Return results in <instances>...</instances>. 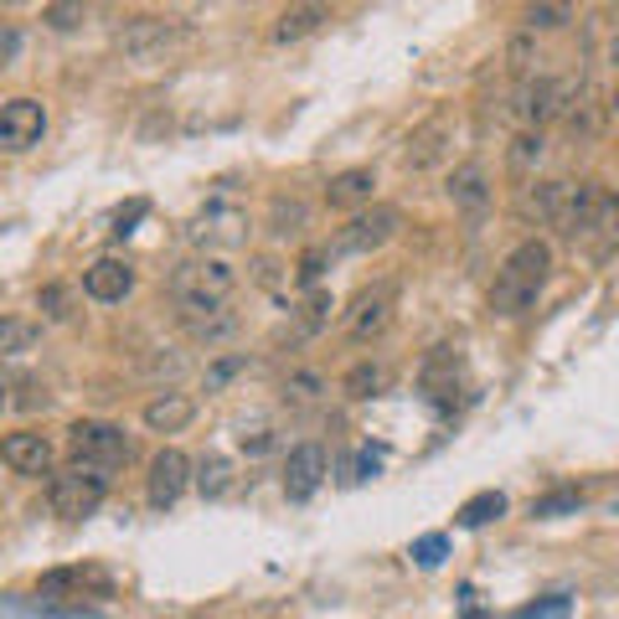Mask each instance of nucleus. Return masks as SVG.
<instances>
[{"instance_id": "473e14b6", "label": "nucleus", "mask_w": 619, "mask_h": 619, "mask_svg": "<svg viewBox=\"0 0 619 619\" xmlns=\"http://www.w3.org/2000/svg\"><path fill=\"white\" fill-rule=\"evenodd\" d=\"M5 609L16 619H109V615H94V609H52V604H16V599H5Z\"/></svg>"}, {"instance_id": "423d86ee", "label": "nucleus", "mask_w": 619, "mask_h": 619, "mask_svg": "<svg viewBox=\"0 0 619 619\" xmlns=\"http://www.w3.org/2000/svg\"><path fill=\"white\" fill-rule=\"evenodd\" d=\"M568 88H573V83H558V77H526L522 88H517L511 114L522 119V130H537L542 135V124H553L558 114H568Z\"/></svg>"}, {"instance_id": "6e6552de", "label": "nucleus", "mask_w": 619, "mask_h": 619, "mask_svg": "<svg viewBox=\"0 0 619 619\" xmlns=\"http://www.w3.org/2000/svg\"><path fill=\"white\" fill-rule=\"evenodd\" d=\"M392 310H398V284H372L351 300L347 310V336L351 341H377L392 326Z\"/></svg>"}, {"instance_id": "c03bdc74", "label": "nucleus", "mask_w": 619, "mask_h": 619, "mask_svg": "<svg viewBox=\"0 0 619 619\" xmlns=\"http://www.w3.org/2000/svg\"><path fill=\"white\" fill-rule=\"evenodd\" d=\"M16 52H21V32L16 26H0V68L16 58Z\"/></svg>"}, {"instance_id": "4be33fe9", "label": "nucleus", "mask_w": 619, "mask_h": 619, "mask_svg": "<svg viewBox=\"0 0 619 619\" xmlns=\"http://www.w3.org/2000/svg\"><path fill=\"white\" fill-rule=\"evenodd\" d=\"M445 139H449L445 119H434V124H424V130H413V139H408V150H403V166L408 171H428V166L445 155Z\"/></svg>"}, {"instance_id": "dca6fc26", "label": "nucleus", "mask_w": 619, "mask_h": 619, "mask_svg": "<svg viewBox=\"0 0 619 619\" xmlns=\"http://www.w3.org/2000/svg\"><path fill=\"white\" fill-rule=\"evenodd\" d=\"M0 464H11L16 475H47L52 470V445L41 434H5L0 439Z\"/></svg>"}, {"instance_id": "39448f33", "label": "nucleus", "mask_w": 619, "mask_h": 619, "mask_svg": "<svg viewBox=\"0 0 619 619\" xmlns=\"http://www.w3.org/2000/svg\"><path fill=\"white\" fill-rule=\"evenodd\" d=\"M181 37H186V26H181V21H171V16H135V21H124V26H119L114 47L124 52V58L150 62V58H160V52H171Z\"/></svg>"}, {"instance_id": "ea45409f", "label": "nucleus", "mask_w": 619, "mask_h": 619, "mask_svg": "<svg viewBox=\"0 0 619 619\" xmlns=\"http://www.w3.org/2000/svg\"><path fill=\"white\" fill-rule=\"evenodd\" d=\"M568 130L579 139H594L599 135V109L594 104H579V109H568Z\"/></svg>"}, {"instance_id": "1a4fd4ad", "label": "nucleus", "mask_w": 619, "mask_h": 619, "mask_svg": "<svg viewBox=\"0 0 619 619\" xmlns=\"http://www.w3.org/2000/svg\"><path fill=\"white\" fill-rule=\"evenodd\" d=\"M41 135H47V109L37 98L0 104V150H32Z\"/></svg>"}, {"instance_id": "7ed1b4c3", "label": "nucleus", "mask_w": 619, "mask_h": 619, "mask_svg": "<svg viewBox=\"0 0 619 619\" xmlns=\"http://www.w3.org/2000/svg\"><path fill=\"white\" fill-rule=\"evenodd\" d=\"M135 445L124 439V428L114 424H73L68 434V460L77 470H98V475H114L119 464H130Z\"/></svg>"}, {"instance_id": "2eb2a0df", "label": "nucleus", "mask_w": 619, "mask_h": 619, "mask_svg": "<svg viewBox=\"0 0 619 619\" xmlns=\"http://www.w3.org/2000/svg\"><path fill=\"white\" fill-rule=\"evenodd\" d=\"M130 290H135V269H130L124 258H94V264L83 269V294L98 300V305H119Z\"/></svg>"}, {"instance_id": "e433bc0d", "label": "nucleus", "mask_w": 619, "mask_h": 619, "mask_svg": "<svg viewBox=\"0 0 619 619\" xmlns=\"http://www.w3.org/2000/svg\"><path fill=\"white\" fill-rule=\"evenodd\" d=\"M573 615V599L568 594H553V599H542V604H526L517 619H568Z\"/></svg>"}, {"instance_id": "7c9ffc66", "label": "nucleus", "mask_w": 619, "mask_h": 619, "mask_svg": "<svg viewBox=\"0 0 619 619\" xmlns=\"http://www.w3.org/2000/svg\"><path fill=\"white\" fill-rule=\"evenodd\" d=\"M351 392V398H377L387 387V367H377V362H362V367L347 372V383H341Z\"/></svg>"}, {"instance_id": "aec40b11", "label": "nucleus", "mask_w": 619, "mask_h": 619, "mask_svg": "<svg viewBox=\"0 0 619 619\" xmlns=\"http://www.w3.org/2000/svg\"><path fill=\"white\" fill-rule=\"evenodd\" d=\"M326 21H330V5H315V0L284 5L279 21H274V41H300V37H310V32H320Z\"/></svg>"}, {"instance_id": "c756f323", "label": "nucleus", "mask_w": 619, "mask_h": 619, "mask_svg": "<svg viewBox=\"0 0 619 619\" xmlns=\"http://www.w3.org/2000/svg\"><path fill=\"white\" fill-rule=\"evenodd\" d=\"M320 392H326V377H320V372H294L290 383H284V403L310 408V403H320Z\"/></svg>"}, {"instance_id": "2f4dec72", "label": "nucleus", "mask_w": 619, "mask_h": 619, "mask_svg": "<svg viewBox=\"0 0 619 619\" xmlns=\"http://www.w3.org/2000/svg\"><path fill=\"white\" fill-rule=\"evenodd\" d=\"M330 310H336V300H330L326 290H310L305 310H300V336H315V330L330 326Z\"/></svg>"}, {"instance_id": "4468645a", "label": "nucleus", "mask_w": 619, "mask_h": 619, "mask_svg": "<svg viewBox=\"0 0 619 619\" xmlns=\"http://www.w3.org/2000/svg\"><path fill=\"white\" fill-rule=\"evenodd\" d=\"M243 228H248V217L228 207V202H213L207 213H196L186 222V238H192L196 248H207V243H243Z\"/></svg>"}, {"instance_id": "79ce46f5", "label": "nucleus", "mask_w": 619, "mask_h": 619, "mask_svg": "<svg viewBox=\"0 0 619 619\" xmlns=\"http://www.w3.org/2000/svg\"><path fill=\"white\" fill-rule=\"evenodd\" d=\"M145 213H150V202H145V196H135L130 207H119V213H114V238H130V232H135V222Z\"/></svg>"}, {"instance_id": "b1692460", "label": "nucleus", "mask_w": 619, "mask_h": 619, "mask_svg": "<svg viewBox=\"0 0 619 619\" xmlns=\"http://www.w3.org/2000/svg\"><path fill=\"white\" fill-rule=\"evenodd\" d=\"M615 248H619V192H609L599 222H594V238H588V253L604 264V258H615Z\"/></svg>"}, {"instance_id": "a19ab883", "label": "nucleus", "mask_w": 619, "mask_h": 619, "mask_svg": "<svg viewBox=\"0 0 619 619\" xmlns=\"http://www.w3.org/2000/svg\"><path fill=\"white\" fill-rule=\"evenodd\" d=\"M568 16H573L568 5H532V11H526V26H532V32H553V26H562Z\"/></svg>"}, {"instance_id": "4c0bfd02", "label": "nucleus", "mask_w": 619, "mask_h": 619, "mask_svg": "<svg viewBox=\"0 0 619 619\" xmlns=\"http://www.w3.org/2000/svg\"><path fill=\"white\" fill-rule=\"evenodd\" d=\"M41 21H47V26H58V32H73V26L88 21V5H47Z\"/></svg>"}, {"instance_id": "f257e3e1", "label": "nucleus", "mask_w": 619, "mask_h": 619, "mask_svg": "<svg viewBox=\"0 0 619 619\" xmlns=\"http://www.w3.org/2000/svg\"><path fill=\"white\" fill-rule=\"evenodd\" d=\"M547 279H553V248L542 243V238H526L517 248L506 253L501 274H496V284H490V315H501V320H517L526 310L542 300L547 290Z\"/></svg>"}, {"instance_id": "a878e982", "label": "nucleus", "mask_w": 619, "mask_h": 619, "mask_svg": "<svg viewBox=\"0 0 619 619\" xmlns=\"http://www.w3.org/2000/svg\"><path fill=\"white\" fill-rule=\"evenodd\" d=\"M192 481H196V490H202L207 501H222V496L232 490V464L222 460V454H207V460L196 464Z\"/></svg>"}, {"instance_id": "f3484780", "label": "nucleus", "mask_w": 619, "mask_h": 619, "mask_svg": "<svg viewBox=\"0 0 619 619\" xmlns=\"http://www.w3.org/2000/svg\"><path fill=\"white\" fill-rule=\"evenodd\" d=\"M41 594H47V599L109 594V573H104V568H52V573H41Z\"/></svg>"}, {"instance_id": "5701e85b", "label": "nucleus", "mask_w": 619, "mask_h": 619, "mask_svg": "<svg viewBox=\"0 0 619 619\" xmlns=\"http://www.w3.org/2000/svg\"><path fill=\"white\" fill-rule=\"evenodd\" d=\"M181 326H186V336H192V341H207V347H213V341H222V336H232V330H238V315H232L228 305H217V310H186V315H181Z\"/></svg>"}, {"instance_id": "f704fd0d", "label": "nucleus", "mask_w": 619, "mask_h": 619, "mask_svg": "<svg viewBox=\"0 0 619 619\" xmlns=\"http://www.w3.org/2000/svg\"><path fill=\"white\" fill-rule=\"evenodd\" d=\"M238 372H248V356H217L213 367H207V392H222Z\"/></svg>"}, {"instance_id": "49530a36", "label": "nucleus", "mask_w": 619, "mask_h": 619, "mask_svg": "<svg viewBox=\"0 0 619 619\" xmlns=\"http://www.w3.org/2000/svg\"><path fill=\"white\" fill-rule=\"evenodd\" d=\"M609 104H615V114H619V88H615V98H609Z\"/></svg>"}, {"instance_id": "c9c22d12", "label": "nucleus", "mask_w": 619, "mask_h": 619, "mask_svg": "<svg viewBox=\"0 0 619 619\" xmlns=\"http://www.w3.org/2000/svg\"><path fill=\"white\" fill-rule=\"evenodd\" d=\"M445 553H449L445 532H428V537L413 542V558H418V568H439V562H445Z\"/></svg>"}, {"instance_id": "6ab92c4d", "label": "nucleus", "mask_w": 619, "mask_h": 619, "mask_svg": "<svg viewBox=\"0 0 619 619\" xmlns=\"http://www.w3.org/2000/svg\"><path fill=\"white\" fill-rule=\"evenodd\" d=\"M192 418H196V403L186 392H160V398L145 403V428H155V434H175V428H186Z\"/></svg>"}, {"instance_id": "c85d7f7f", "label": "nucleus", "mask_w": 619, "mask_h": 619, "mask_svg": "<svg viewBox=\"0 0 619 619\" xmlns=\"http://www.w3.org/2000/svg\"><path fill=\"white\" fill-rule=\"evenodd\" d=\"M37 347V320H16V315H0V356H21V351Z\"/></svg>"}, {"instance_id": "a18cd8bd", "label": "nucleus", "mask_w": 619, "mask_h": 619, "mask_svg": "<svg viewBox=\"0 0 619 619\" xmlns=\"http://www.w3.org/2000/svg\"><path fill=\"white\" fill-rule=\"evenodd\" d=\"M609 62H619V26H615V41H609Z\"/></svg>"}, {"instance_id": "58836bf2", "label": "nucleus", "mask_w": 619, "mask_h": 619, "mask_svg": "<svg viewBox=\"0 0 619 619\" xmlns=\"http://www.w3.org/2000/svg\"><path fill=\"white\" fill-rule=\"evenodd\" d=\"M326 264H330V248H305V258H300V284L315 290V284H320V274H326Z\"/></svg>"}, {"instance_id": "a211bd4d", "label": "nucleus", "mask_w": 619, "mask_h": 619, "mask_svg": "<svg viewBox=\"0 0 619 619\" xmlns=\"http://www.w3.org/2000/svg\"><path fill=\"white\" fill-rule=\"evenodd\" d=\"M449 202L460 213H481L485 202H490V175H485L481 160H464L460 171L449 175Z\"/></svg>"}, {"instance_id": "bb28decb", "label": "nucleus", "mask_w": 619, "mask_h": 619, "mask_svg": "<svg viewBox=\"0 0 619 619\" xmlns=\"http://www.w3.org/2000/svg\"><path fill=\"white\" fill-rule=\"evenodd\" d=\"M496 517H506V496H501V490H481V496H470V501L460 506V517H454V522L475 532V526H490Z\"/></svg>"}, {"instance_id": "37998d69", "label": "nucleus", "mask_w": 619, "mask_h": 619, "mask_svg": "<svg viewBox=\"0 0 619 619\" xmlns=\"http://www.w3.org/2000/svg\"><path fill=\"white\" fill-rule=\"evenodd\" d=\"M41 310H47V320H68V315H73V310H68V290H58V284L41 290Z\"/></svg>"}, {"instance_id": "412c9836", "label": "nucleus", "mask_w": 619, "mask_h": 619, "mask_svg": "<svg viewBox=\"0 0 619 619\" xmlns=\"http://www.w3.org/2000/svg\"><path fill=\"white\" fill-rule=\"evenodd\" d=\"M372 186H377L372 166H351V171L330 175L326 202H330V207H362V202H372Z\"/></svg>"}, {"instance_id": "de8ad7c7", "label": "nucleus", "mask_w": 619, "mask_h": 619, "mask_svg": "<svg viewBox=\"0 0 619 619\" xmlns=\"http://www.w3.org/2000/svg\"><path fill=\"white\" fill-rule=\"evenodd\" d=\"M0 408H5V387H0Z\"/></svg>"}, {"instance_id": "cd10ccee", "label": "nucleus", "mask_w": 619, "mask_h": 619, "mask_svg": "<svg viewBox=\"0 0 619 619\" xmlns=\"http://www.w3.org/2000/svg\"><path fill=\"white\" fill-rule=\"evenodd\" d=\"M579 506H583L579 485H558V490H547V496L532 501V517H537V522H553V517H573Z\"/></svg>"}, {"instance_id": "9d476101", "label": "nucleus", "mask_w": 619, "mask_h": 619, "mask_svg": "<svg viewBox=\"0 0 619 619\" xmlns=\"http://www.w3.org/2000/svg\"><path fill=\"white\" fill-rule=\"evenodd\" d=\"M604 186L599 181H583V186H573V202H568V213L558 217V238L562 243H573V248H588V238H594V222H599L604 213Z\"/></svg>"}, {"instance_id": "20e7f679", "label": "nucleus", "mask_w": 619, "mask_h": 619, "mask_svg": "<svg viewBox=\"0 0 619 619\" xmlns=\"http://www.w3.org/2000/svg\"><path fill=\"white\" fill-rule=\"evenodd\" d=\"M104 496H109V475H98V470H62V475H52V485H47V506H52V517H62V522H83V517H94L98 506H104Z\"/></svg>"}, {"instance_id": "f03ea898", "label": "nucleus", "mask_w": 619, "mask_h": 619, "mask_svg": "<svg viewBox=\"0 0 619 619\" xmlns=\"http://www.w3.org/2000/svg\"><path fill=\"white\" fill-rule=\"evenodd\" d=\"M232 290H238V269H232L228 258H217V253H202V258H186L181 269L171 274V300L186 310H217L228 305Z\"/></svg>"}, {"instance_id": "72a5a7b5", "label": "nucleus", "mask_w": 619, "mask_h": 619, "mask_svg": "<svg viewBox=\"0 0 619 619\" xmlns=\"http://www.w3.org/2000/svg\"><path fill=\"white\" fill-rule=\"evenodd\" d=\"M269 222H274V232H294L300 222H305V202H290V196H274Z\"/></svg>"}, {"instance_id": "f8f14e48", "label": "nucleus", "mask_w": 619, "mask_h": 619, "mask_svg": "<svg viewBox=\"0 0 619 619\" xmlns=\"http://www.w3.org/2000/svg\"><path fill=\"white\" fill-rule=\"evenodd\" d=\"M568 202H573V181H532V186H522V196H517V217H522V222H542V228H558V217L568 213Z\"/></svg>"}, {"instance_id": "0eeeda50", "label": "nucleus", "mask_w": 619, "mask_h": 619, "mask_svg": "<svg viewBox=\"0 0 619 619\" xmlns=\"http://www.w3.org/2000/svg\"><path fill=\"white\" fill-rule=\"evenodd\" d=\"M403 228V213L398 207H367V213H356L347 222V228L336 232V243H330V253H372V248H383L392 232Z\"/></svg>"}, {"instance_id": "9b49d317", "label": "nucleus", "mask_w": 619, "mask_h": 619, "mask_svg": "<svg viewBox=\"0 0 619 619\" xmlns=\"http://www.w3.org/2000/svg\"><path fill=\"white\" fill-rule=\"evenodd\" d=\"M330 475V454L320 445H294L284 460V496L290 501H310Z\"/></svg>"}, {"instance_id": "393cba45", "label": "nucleus", "mask_w": 619, "mask_h": 619, "mask_svg": "<svg viewBox=\"0 0 619 619\" xmlns=\"http://www.w3.org/2000/svg\"><path fill=\"white\" fill-rule=\"evenodd\" d=\"M542 150H547V139H542L537 130H522V135L511 139V150H506L511 175H517V181H532V171L542 166Z\"/></svg>"}, {"instance_id": "ddd939ff", "label": "nucleus", "mask_w": 619, "mask_h": 619, "mask_svg": "<svg viewBox=\"0 0 619 619\" xmlns=\"http://www.w3.org/2000/svg\"><path fill=\"white\" fill-rule=\"evenodd\" d=\"M186 485H192V460L181 454V449H160L150 460V506H175L186 496Z\"/></svg>"}]
</instances>
